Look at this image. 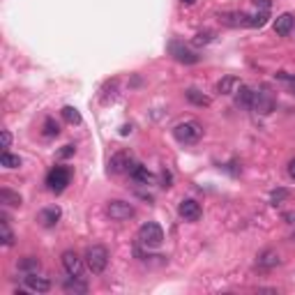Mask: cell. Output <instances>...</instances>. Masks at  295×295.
<instances>
[{
  "mask_svg": "<svg viewBox=\"0 0 295 295\" xmlns=\"http://www.w3.org/2000/svg\"><path fill=\"white\" fill-rule=\"evenodd\" d=\"M182 5H194V3H196V0H180Z\"/></svg>",
  "mask_w": 295,
  "mask_h": 295,
  "instance_id": "d590c367",
  "label": "cell"
},
{
  "mask_svg": "<svg viewBox=\"0 0 295 295\" xmlns=\"http://www.w3.org/2000/svg\"><path fill=\"white\" fill-rule=\"evenodd\" d=\"M169 51H171V55H173L175 60L178 62H185V65H196L201 58H198L194 51H189V49H185L180 42H171L169 44Z\"/></svg>",
  "mask_w": 295,
  "mask_h": 295,
  "instance_id": "9c48e42d",
  "label": "cell"
},
{
  "mask_svg": "<svg viewBox=\"0 0 295 295\" xmlns=\"http://www.w3.org/2000/svg\"><path fill=\"white\" fill-rule=\"evenodd\" d=\"M71 182V171L67 166H53L46 175V187L55 194H60V191L67 189V185Z\"/></svg>",
  "mask_w": 295,
  "mask_h": 295,
  "instance_id": "277c9868",
  "label": "cell"
},
{
  "mask_svg": "<svg viewBox=\"0 0 295 295\" xmlns=\"http://www.w3.org/2000/svg\"><path fill=\"white\" fill-rule=\"evenodd\" d=\"M178 212H180V217L185 222H198L203 214V208H201V203L194 201V198H182L180 205H178Z\"/></svg>",
  "mask_w": 295,
  "mask_h": 295,
  "instance_id": "ba28073f",
  "label": "cell"
},
{
  "mask_svg": "<svg viewBox=\"0 0 295 295\" xmlns=\"http://www.w3.org/2000/svg\"><path fill=\"white\" fill-rule=\"evenodd\" d=\"M134 164H136L134 157H131L127 150H120V153H115L113 157L109 159V171L111 173H129Z\"/></svg>",
  "mask_w": 295,
  "mask_h": 295,
  "instance_id": "8992f818",
  "label": "cell"
},
{
  "mask_svg": "<svg viewBox=\"0 0 295 295\" xmlns=\"http://www.w3.org/2000/svg\"><path fill=\"white\" fill-rule=\"evenodd\" d=\"M286 196H288V191H286V189H277V191H272V196H270V201H272V205H279V203L284 201Z\"/></svg>",
  "mask_w": 295,
  "mask_h": 295,
  "instance_id": "f546056e",
  "label": "cell"
},
{
  "mask_svg": "<svg viewBox=\"0 0 295 295\" xmlns=\"http://www.w3.org/2000/svg\"><path fill=\"white\" fill-rule=\"evenodd\" d=\"M240 79L238 77H224L222 81L217 83V93L219 95H235V90L240 88Z\"/></svg>",
  "mask_w": 295,
  "mask_h": 295,
  "instance_id": "e0dca14e",
  "label": "cell"
},
{
  "mask_svg": "<svg viewBox=\"0 0 295 295\" xmlns=\"http://www.w3.org/2000/svg\"><path fill=\"white\" fill-rule=\"evenodd\" d=\"M254 93H256V90H252L249 86H240L238 90H235V104L242 106V109H252Z\"/></svg>",
  "mask_w": 295,
  "mask_h": 295,
  "instance_id": "2e32d148",
  "label": "cell"
},
{
  "mask_svg": "<svg viewBox=\"0 0 295 295\" xmlns=\"http://www.w3.org/2000/svg\"><path fill=\"white\" fill-rule=\"evenodd\" d=\"M79 279H81V277H69L65 284H62V288H65L67 293H86L88 284H86V281H79Z\"/></svg>",
  "mask_w": 295,
  "mask_h": 295,
  "instance_id": "44dd1931",
  "label": "cell"
},
{
  "mask_svg": "<svg viewBox=\"0 0 295 295\" xmlns=\"http://www.w3.org/2000/svg\"><path fill=\"white\" fill-rule=\"evenodd\" d=\"M106 212H109V217L115 219V222H125V219L134 217L136 210H134V205H131L129 201H109Z\"/></svg>",
  "mask_w": 295,
  "mask_h": 295,
  "instance_id": "5b68a950",
  "label": "cell"
},
{
  "mask_svg": "<svg viewBox=\"0 0 295 295\" xmlns=\"http://www.w3.org/2000/svg\"><path fill=\"white\" fill-rule=\"evenodd\" d=\"M0 164L5 166V169H19V166H21V157H19V155H12V153H3L0 155Z\"/></svg>",
  "mask_w": 295,
  "mask_h": 295,
  "instance_id": "603a6c76",
  "label": "cell"
},
{
  "mask_svg": "<svg viewBox=\"0 0 295 295\" xmlns=\"http://www.w3.org/2000/svg\"><path fill=\"white\" fill-rule=\"evenodd\" d=\"M0 201L5 203V205H21L23 203V198H21V194H17V191H12V189H0Z\"/></svg>",
  "mask_w": 295,
  "mask_h": 295,
  "instance_id": "7402d4cb",
  "label": "cell"
},
{
  "mask_svg": "<svg viewBox=\"0 0 295 295\" xmlns=\"http://www.w3.org/2000/svg\"><path fill=\"white\" fill-rule=\"evenodd\" d=\"M219 21L229 28H252V14H247V12H224V14H219Z\"/></svg>",
  "mask_w": 295,
  "mask_h": 295,
  "instance_id": "52a82bcc",
  "label": "cell"
},
{
  "mask_svg": "<svg viewBox=\"0 0 295 295\" xmlns=\"http://www.w3.org/2000/svg\"><path fill=\"white\" fill-rule=\"evenodd\" d=\"M86 265H88V270H90L93 274H102L106 270V265H109V249H106V247H102V245L88 247Z\"/></svg>",
  "mask_w": 295,
  "mask_h": 295,
  "instance_id": "6da1fadb",
  "label": "cell"
},
{
  "mask_svg": "<svg viewBox=\"0 0 295 295\" xmlns=\"http://www.w3.org/2000/svg\"><path fill=\"white\" fill-rule=\"evenodd\" d=\"M270 5H272L270 0H254V7L261 12H270Z\"/></svg>",
  "mask_w": 295,
  "mask_h": 295,
  "instance_id": "1f68e13d",
  "label": "cell"
},
{
  "mask_svg": "<svg viewBox=\"0 0 295 295\" xmlns=\"http://www.w3.org/2000/svg\"><path fill=\"white\" fill-rule=\"evenodd\" d=\"M23 284H26L28 290H33V293H49L51 290V281L44 277H37V272L26 274V277H23Z\"/></svg>",
  "mask_w": 295,
  "mask_h": 295,
  "instance_id": "8fae6325",
  "label": "cell"
},
{
  "mask_svg": "<svg viewBox=\"0 0 295 295\" xmlns=\"http://www.w3.org/2000/svg\"><path fill=\"white\" fill-rule=\"evenodd\" d=\"M129 131H131V127H129V125H125V127H122V129H120V134H122V136H127Z\"/></svg>",
  "mask_w": 295,
  "mask_h": 295,
  "instance_id": "e575fe53",
  "label": "cell"
},
{
  "mask_svg": "<svg viewBox=\"0 0 295 295\" xmlns=\"http://www.w3.org/2000/svg\"><path fill=\"white\" fill-rule=\"evenodd\" d=\"M185 97L189 99L194 106H210V104H212V99H210L208 95H203L201 90H196V88H187V90H185Z\"/></svg>",
  "mask_w": 295,
  "mask_h": 295,
  "instance_id": "ac0fdd59",
  "label": "cell"
},
{
  "mask_svg": "<svg viewBox=\"0 0 295 295\" xmlns=\"http://www.w3.org/2000/svg\"><path fill=\"white\" fill-rule=\"evenodd\" d=\"M279 263H281L279 261V254L272 252V249H265V252L258 256V265H261V268H277Z\"/></svg>",
  "mask_w": 295,
  "mask_h": 295,
  "instance_id": "d6986e66",
  "label": "cell"
},
{
  "mask_svg": "<svg viewBox=\"0 0 295 295\" xmlns=\"http://www.w3.org/2000/svg\"><path fill=\"white\" fill-rule=\"evenodd\" d=\"M62 268L69 277H81L83 274V258L77 252H65L62 254Z\"/></svg>",
  "mask_w": 295,
  "mask_h": 295,
  "instance_id": "30bf717a",
  "label": "cell"
},
{
  "mask_svg": "<svg viewBox=\"0 0 295 295\" xmlns=\"http://www.w3.org/2000/svg\"><path fill=\"white\" fill-rule=\"evenodd\" d=\"M136 238L143 247L157 249V247H162V242H164V231H162V226H159L157 222H148V224H143L141 229H138Z\"/></svg>",
  "mask_w": 295,
  "mask_h": 295,
  "instance_id": "7a4b0ae2",
  "label": "cell"
},
{
  "mask_svg": "<svg viewBox=\"0 0 295 295\" xmlns=\"http://www.w3.org/2000/svg\"><path fill=\"white\" fill-rule=\"evenodd\" d=\"M12 145V134L7 129H3V148H10Z\"/></svg>",
  "mask_w": 295,
  "mask_h": 295,
  "instance_id": "d6a6232c",
  "label": "cell"
},
{
  "mask_svg": "<svg viewBox=\"0 0 295 295\" xmlns=\"http://www.w3.org/2000/svg\"><path fill=\"white\" fill-rule=\"evenodd\" d=\"M173 136L180 143H198L203 138V125L196 120H185L173 127Z\"/></svg>",
  "mask_w": 295,
  "mask_h": 295,
  "instance_id": "3957f363",
  "label": "cell"
},
{
  "mask_svg": "<svg viewBox=\"0 0 295 295\" xmlns=\"http://www.w3.org/2000/svg\"><path fill=\"white\" fill-rule=\"evenodd\" d=\"M129 178L134 182H138V185H153V182H155V175L150 173V171H148V166H143V164H134V166H131Z\"/></svg>",
  "mask_w": 295,
  "mask_h": 295,
  "instance_id": "5bb4252c",
  "label": "cell"
},
{
  "mask_svg": "<svg viewBox=\"0 0 295 295\" xmlns=\"http://www.w3.org/2000/svg\"><path fill=\"white\" fill-rule=\"evenodd\" d=\"M39 268H42V263H39L35 256H26V258H21V261H19V270H21L23 274L39 272Z\"/></svg>",
  "mask_w": 295,
  "mask_h": 295,
  "instance_id": "ffe728a7",
  "label": "cell"
},
{
  "mask_svg": "<svg viewBox=\"0 0 295 295\" xmlns=\"http://www.w3.org/2000/svg\"><path fill=\"white\" fill-rule=\"evenodd\" d=\"M268 19H270V12L256 10V12L252 14V28H263L265 23H268Z\"/></svg>",
  "mask_w": 295,
  "mask_h": 295,
  "instance_id": "4316f807",
  "label": "cell"
},
{
  "mask_svg": "<svg viewBox=\"0 0 295 295\" xmlns=\"http://www.w3.org/2000/svg\"><path fill=\"white\" fill-rule=\"evenodd\" d=\"M272 109H274V99L270 97L265 90H261V93H254L252 111H256V113H270Z\"/></svg>",
  "mask_w": 295,
  "mask_h": 295,
  "instance_id": "4fadbf2b",
  "label": "cell"
},
{
  "mask_svg": "<svg viewBox=\"0 0 295 295\" xmlns=\"http://www.w3.org/2000/svg\"><path fill=\"white\" fill-rule=\"evenodd\" d=\"M171 182H173V175H171V171L169 169H162V187H164V189H169Z\"/></svg>",
  "mask_w": 295,
  "mask_h": 295,
  "instance_id": "4dcf8cb0",
  "label": "cell"
},
{
  "mask_svg": "<svg viewBox=\"0 0 295 295\" xmlns=\"http://www.w3.org/2000/svg\"><path fill=\"white\" fill-rule=\"evenodd\" d=\"M212 39H214V33L212 30H205V33H198L191 42H194V46H203V44H210Z\"/></svg>",
  "mask_w": 295,
  "mask_h": 295,
  "instance_id": "83f0119b",
  "label": "cell"
},
{
  "mask_svg": "<svg viewBox=\"0 0 295 295\" xmlns=\"http://www.w3.org/2000/svg\"><path fill=\"white\" fill-rule=\"evenodd\" d=\"M288 175H290V178H293V180H295V157L288 162Z\"/></svg>",
  "mask_w": 295,
  "mask_h": 295,
  "instance_id": "836d02e7",
  "label": "cell"
},
{
  "mask_svg": "<svg viewBox=\"0 0 295 295\" xmlns=\"http://www.w3.org/2000/svg\"><path fill=\"white\" fill-rule=\"evenodd\" d=\"M74 153H77V145H71V143H67V145L60 148V153H58V157L60 159H67V157H74Z\"/></svg>",
  "mask_w": 295,
  "mask_h": 295,
  "instance_id": "f1b7e54d",
  "label": "cell"
},
{
  "mask_svg": "<svg viewBox=\"0 0 295 295\" xmlns=\"http://www.w3.org/2000/svg\"><path fill=\"white\" fill-rule=\"evenodd\" d=\"M58 134H60V127H58V122H55L53 118H46V120H44V136L53 138V136H58Z\"/></svg>",
  "mask_w": 295,
  "mask_h": 295,
  "instance_id": "484cf974",
  "label": "cell"
},
{
  "mask_svg": "<svg viewBox=\"0 0 295 295\" xmlns=\"http://www.w3.org/2000/svg\"><path fill=\"white\" fill-rule=\"evenodd\" d=\"M62 217V210L58 208V205H51V208H44L42 212H39V222H42V226H46V229H51V226L58 224V219Z\"/></svg>",
  "mask_w": 295,
  "mask_h": 295,
  "instance_id": "9a60e30c",
  "label": "cell"
},
{
  "mask_svg": "<svg viewBox=\"0 0 295 295\" xmlns=\"http://www.w3.org/2000/svg\"><path fill=\"white\" fill-rule=\"evenodd\" d=\"M0 233H3V245H5V247L14 245V233H12L10 226H7V217H5V214H3V226H0Z\"/></svg>",
  "mask_w": 295,
  "mask_h": 295,
  "instance_id": "d4e9b609",
  "label": "cell"
},
{
  "mask_svg": "<svg viewBox=\"0 0 295 295\" xmlns=\"http://www.w3.org/2000/svg\"><path fill=\"white\" fill-rule=\"evenodd\" d=\"M60 113H62V118H65L69 125H81V113H79L74 106H65Z\"/></svg>",
  "mask_w": 295,
  "mask_h": 295,
  "instance_id": "cb8c5ba5",
  "label": "cell"
},
{
  "mask_svg": "<svg viewBox=\"0 0 295 295\" xmlns=\"http://www.w3.org/2000/svg\"><path fill=\"white\" fill-rule=\"evenodd\" d=\"M293 26H295V17L290 12H284V14H279V17L274 19V33H277L279 37H286V35L293 33Z\"/></svg>",
  "mask_w": 295,
  "mask_h": 295,
  "instance_id": "7c38bea8",
  "label": "cell"
}]
</instances>
